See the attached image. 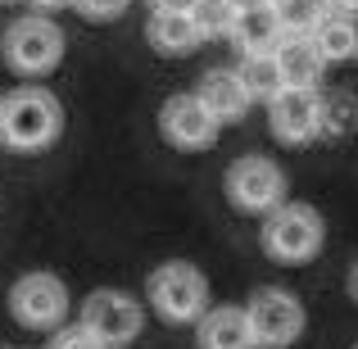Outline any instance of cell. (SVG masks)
Listing matches in <instances>:
<instances>
[{"instance_id": "1", "label": "cell", "mask_w": 358, "mask_h": 349, "mask_svg": "<svg viewBox=\"0 0 358 349\" xmlns=\"http://www.w3.org/2000/svg\"><path fill=\"white\" fill-rule=\"evenodd\" d=\"M64 127V109L50 91L23 87L5 96V114H0V141L9 150H45Z\"/></svg>"}, {"instance_id": "2", "label": "cell", "mask_w": 358, "mask_h": 349, "mask_svg": "<svg viewBox=\"0 0 358 349\" xmlns=\"http://www.w3.org/2000/svg\"><path fill=\"white\" fill-rule=\"evenodd\" d=\"M0 50H5V64L14 73L41 78V73H50L55 64L64 59V32H59V23L45 18V14H23L5 27Z\"/></svg>"}, {"instance_id": "3", "label": "cell", "mask_w": 358, "mask_h": 349, "mask_svg": "<svg viewBox=\"0 0 358 349\" xmlns=\"http://www.w3.org/2000/svg\"><path fill=\"white\" fill-rule=\"evenodd\" d=\"M150 304L168 322H195L209 313V281L191 263H164L150 272Z\"/></svg>"}, {"instance_id": "4", "label": "cell", "mask_w": 358, "mask_h": 349, "mask_svg": "<svg viewBox=\"0 0 358 349\" xmlns=\"http://www.w3.org/2000/svg\"><path fill=\"white\" fill-rule=\"evenodd\" d=\"M322 236H327V227L313 204H281L263 222V250L281 263H304L322 250Z\"/></svg>"}, {"instance_id": "5", "label": "cell", "mask_w": 358, "mask_h": 349, "mask_svg": "<svg viewBox=\"0 0 358 349\" xmlns=\"http://www.w3.org/2000/svg\"><path fill=\"white\" fill-rule=\"evenodd\" d=\"M141 322H145V313H141V304L131 295H122V290H96V295L82 304L78 327L100 349H127L141 336Z\"/></svg>"}, {"instance_id": "6", "label": "cell", "mask_w": 358, "mask_h": 349, "mask_svg": "<svg viewBox=\"0 0 358 349\" xmlns=\"http://www.w3.org/2000/svg\"><path fill=\"white\" fill-rule=\"evenodd\" d=\"M227 195L245 213H272L286 204V173L263 155H245L227 168Z\"/></svg>"}, {"instance_id": "7", "label": "cell", "mask_w": 358, "mask_h": 349, "mask_svg": "<svg viewBox=\"0 0 358 349\" xmlns=\"http://www.w3.org/2000/svg\"><path fill=\"white\" fill-rule=\"evenodd\" d=\"M9 313L32 332H55L69 318V286L50 272H27L9 290Z\"/></svg>"}, {"instance_id": "8", "label": "cell", "mask_w": 358, "mask_h": 349, "mask_svg": "<svg viewBox=\"0 0 358 349\" xmlns=\"http://www.w3.org/2000/svg\"><path fill=\"white\" fill-rule=\"evenodd\" d=\"M245 308H250L259 349H286L304 332V304H299L290 290H259Z\"/></svg>"}, {"instance_id": "9", "label": "cell", "mask_w": 358, "mask_h": 349, "mask_svg": "<svg viewBox=\"0 0 358 349\" xmlns=\"http://www.w3.org/2000/svg\"><path fill=\"white\" fill-rule=\"evenodd\" d=\"M159 127H164V136L173 141V145H182V150H204V145H213V136H218L222 122L213 118V109L200 100V91H182V96H173V100L164 105Z\"/></svg>"}, {"instance_id": "10", "label": "cell", "mask_w": 358, "mask_h": 349, "mask_svg": "<svg viewBox=\"0 0 358 349\" xmlns=\"http://www.w3.org/2000/svg\"><path fill=\"white\" fill-rule=\"evenodd\" d=\"M268 122L290 145L322 136V96H317V87H286L268 105Z\"/></svg>"}, {"instance_id": "11", "label": "cell", "mask_w": 358, "mask_h": 349, "mask_svg": "<svg viewBox=\"0 0 358 349\" xmlns=\"http://www.w3.org/2000/svg\"><path fill=\"white\" fill-rule=\"evenodd\" d=\"M200 349H259L254 341V322H250V308H209L200 318Z\"/></svg>"}, {"instance_id": "12", "label": "cell", "mask_w": 358, "mask_h": 349, "mask_svg": "<svg viewBox=\"0 0 358 349\" xmlns=\"http://www.w3.org/2000/svg\"><path fill=\"white\" fill-rule=\"evenodd\" d=\"M200 100L213 109V118H218V122H236V118L250 114V105H254L236 69H213V73H204Z\"/></svg>"}, {"instance_id": "13", "label": "cell", "mask_w": 358, "mask_h": 349, "mask_svg": "<svg viewBox=\"0 0 358 349\" xmlns=\"http://www.w3.org/2000/svg\"><path fill=\"white\" fill-rule=\"evenodd\" d=\"M231 41L241 45V55H277V45L286 41V32H281V18H277V5L241 9L236 27H231Z\"/></svg>"}, {"instance_id": "14", "label": "cell", "mask_w": 358, "mask_h": 349, "mask_svg": "<svg viewBox=\"0 0 358 349\" xmlns=\"http://www.w3.org/2000/svg\"><path fill=\"white\" fill-rule=\"evenodd\" d=\"M277 64L281 73H286V87H317L322 82V50L313 45V36H286V41L277 45Z\"/></svg>"}, {"instance_id": "15", "label": "cell", "mask_w": 358, "mask_h": 349, "mask_svg": "<svg viewBox=\"0 0 358 349\" xmlns=\"http://www.w3.org/2000/svg\"><path fill=\"white\" fill-rule=\"evenodd\" d=\"M145 36H150V45H155L159 55H191L195 45L204 41L191 14H164V9H155V14H150Z\"/></svg>"}, {"instance_id": "16", "label": "cell", "mask_w": 358, "mask_h": 349, "mask_svg": "<svg viewBox=\"0 0 358 349\" xmlns=\"http://www.w3.org/2000/svg\"><path fill=\"white\" fill-rule=\"evenodd\" d=\"M313 45L322 50V59L327 64H341V59H350V55H358V23L345 9H327V18L313 27Z\"/></svg>"}, {"instance_id": "17", "label": "cell", "mask_w": 358, "mask_h": 349, "mask_svg": "<svg viewBox=\"0 0 358 349\" xmlns=\"http://www.w3.org/2000/svg\"><path fill=\"white\" fill-rule=\"evenodd\" d=\"M236 73H241L245 91H250V100H263V105H272L286 91V73H281L277 55H241Z\"/></svg>"}, {"instance_id": "18", "label": "cell", "mask_w": 358, "mask_h": 349, "mask_svg": "<svg viewBox=\"0 0 358 349\" xmlns=\"http://www.w3.org/2000/svg\"><path fill=\"white\" fill-rule=\"evenodd\" d=\"M281 18V32L286 36H313V27L327 18L331 0H272Z\"/></svg>"}, {"instance_id": "19", "label": "cell", "mask_w": 358, "mask_h": 349, "mask_svg": "<svg viewBox=\"0 0 358 349\" xmlns=\"http://www.w3.org/2000/svg\"><path fill=\"white\" fill-rule=\"evenodd\" d=\"M191 18H195V27H200V36H231L241 9L231 5V0H200V5L191 9Z\"/></svg>"}, {"instance_id": "20", "label": "cell", "mask_w": 358, "mask_h": 349, "mask_svg": "<svg viewBox=\"0 0 358 349\" xmlns=\"http://www.w3.org/2000/svg\"><path fill=\"white\" fill-rule=\"evenodd\" d=\"M354 118H358L354 96H345V91L322 96V136H345V131L354 127Z\"/></svg>"}, {"instance_id": "21", "label": "cell", "mask_w": 358, "mask_h": 349, "mask_svg": "<svg viewBox=\"0 0 358 349\" xmlns=\"http://www.w3.org/2000/svg\"><path fill=\"white\" fill-rule=\"evenodd\" d=\"M73 5H78V14H87V18H118L131 0H73Z\"/></svg>"}, {"instance_id": "22", "label": "cell", "mask_w": 358, "mask_h": 349, "mask_svg": "<svg viewBox=\"0 0 358 349\" xmlns=\"http://www.w3.org/2000/svg\"><path fill=\"white\" fill-rule=\"evenodd\" d=\"M50 349H100V345L91 341V336L82 332V327H73V332H59V336H55Z\"/></svg>"}, {"instance_id": "23", "label": "cell", "mask_w": 358, "mask_h": 349, "mask_svg": "<svg viewBox=\"0 0 358 349\" xmlns=\"http://www.w3.org/2000/svg\"><path fill=\"white\" fill-rule=\"evenodd\" d=\"M195 5L200 0H155V9H164V14H191Z\"/></svg>"}, {"instance_id": "24", "label": "cell", "mask_w": 358, "mask_h": 349, "mask_svg": "<svg viewBox=\"0 0 358 349\" xmlns=\"http://www.w3.org/2000/svg\"><path fill=\"white\" fill-rule=\"evenodd\" d=\"M36 9H59V5H73V0H32Z\"/></svg>"}, {"instance_id": "25", "label": "cell", "mask_w": 358, "mask_h": 349, "mask_svg": "<svg viewBox=\"0 0 358 349\" xmlns=\"http://www.w3.org/2000/svg\"><path fill=\"white\" fill-rule=\"evenodd\" d=\"M236 9H259V5H272V0H231Z\"/></svg>"}, {"instance_id": "26", "label": "cell", "mask_w": 358, "mask_h": 349, "mask_svg": "<svg viewBox=\"0 0 358 349\" xmlns=\"http://www.w3.org/2000/svg\"><path fill=\"white\" fill-rule=\"evenodd\" d=\"M350 295L358 299V263H354V272H350Z\"/></svg>"}, {"instance_id": "27", "label": "cell", "mask_w": 358, "mask_h": 349, "mask_svg": "<svg viewBox=\"0 0 358 349\" xmlns=\"http://www.w3.org/2000/svg\"><path fill=\"white\" fill-rule=\"evenodd\" d=\"M336 9H358V0H331Z\"/></svg>"}, {"instance_id": "28", "label": "cell", "mask_w": 358, "mask_h": 349, "mask_svg": "<svg viewBox=\"0 0 358 349\" xmlns=\"http://www.w3.org/2000/svg\"><path fill=\"white\" fill-rule=\"evenodd\" d=\"M0 114H5V100H0Z\"/></svg>"}, {"instance_id": "29", "label": "cell", "mask_w": 358, "mask_h": 349, "mask_svg": "<svg viewBox=\"0 0 358 349\" xmlns=\"http://www.w3.org/2000/svg\"><path fill=\"white\" fill-rule=\"evenodd\" d=\"M354 349H358V345H354Z\"/></svg>"}]
</instances>
